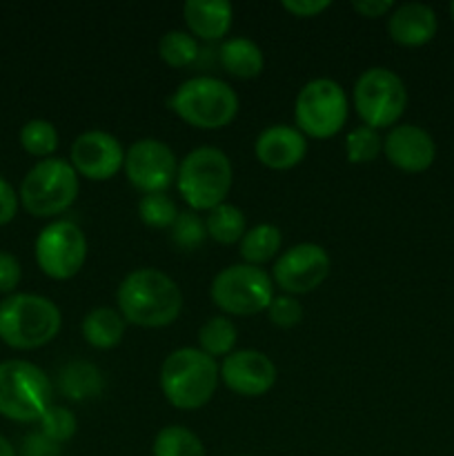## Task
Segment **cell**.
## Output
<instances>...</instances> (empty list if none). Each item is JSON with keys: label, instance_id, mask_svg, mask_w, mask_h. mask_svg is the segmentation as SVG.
<instances>
[{"label": "cell", "instance_id": "cell-1", "mask_svg": "<svg viewBox=\"0 0 454 456\" xmlns=\"http://www.w3.org/2000/svg\"><path fill=\"white\" fill-rule=\"evenodd\" d=\"M116 303L125 323L160 330L181 316L182 292L176 281L156 267H138L120 281Z\"/></svg>", "mask_w": 454, "mask_h": 456}, {"label": "cell", "instance_id": "cell-2", "mask_svg": "<svg viewBox=\"0 0 454 456\" xmlns=\"http://www.w3.org/2000/svg\"><path fill=\"white\" fill-rule=\"evenodd\" d=\"M218 381L216 359L199 347H178L160 365V390L172 408L194 412L214 399Z\"/></svg>", "mask_w": 454, "mask_h": 456}, {"label": "cell", "instance_id": "cell-3", "mask_svg": "<svg viewBox=\"0 0 454 456\" xmlns=\"http://www.w3.org/2000/svg\"><path fill=\"white\" fill-rule=\"evenodd\" d=\"M62 314L56 303L40 294H9L0 303V341L13 350L45 347L58 337Z\"/></svg>", "mask_w": 454, "mask_h": 456}, {"label": "cell", "instance_id": "cell-4", "mask_svg": "<svg viewBox=\"0 0 454 456\" xmlns=\"http://www.w3.org/2000/svg\"><path fill=\"white\" fill-rule=\"evenodd\" d=\"M234 169L230 156L218 147H196L178 160L176 190L191 212H209L227 203Z\"/></svg>", "mask_w": 454, "mask_h": 456}, {"label": "cell", "instance_id": "cell-5", "mask_svg": "<svg viewBox=\"0 0 454 456\" xmlns=\"http://www.w3.org/2000/svg\"><path fill=\"white\" fill-rule=\"evenodd\" d=\"M169 110L191 127L216 132L239 114V94L216 76H194L169 96Z\"/></svg>", "mask_w": 454, "mask_h": 456}, {"label": "cell", "instance_id": "cell-6", "mask_svg": "<svg viewBox=\"0 0 454 456\" xmlns=\"http://www.w3.org/2000/svg\"><path fill=\"white\" fill-rule=\"evenodd\" d=\"M80 176L65 159L38 160L20 183V203L31 216L53 218L65 214L76 203Z\"/></svg>", "mask_w": 454, "mask_h": 456}, {"label": "cell", "instance_id": "cell-7", "mask_svg": "<svg viewBox=\"0 0 454 456\" xmlns=\"http://www.w3.org/2000/svg\"><path fill=\"white\" fill-rule=\"evenodd\" d=\"M52 408L49 377L31 361L0 363V417L16 423H38Z\"/></svg>", "mask_w": 454, "mask_h": 456}, {"label": "cell", "instance_id": "cell-8", "mask_svg": "<svg viewBox=\"0 0 454 456\" xmlns=\"http://www.w3.org/2000/svg\"><path fill=\"white\" fill-rule=\"evenodd\" d=\"M350 98L341 83L332 78H314L305 83L294 101V123L305 138L328 141L347 123Z\"/></svg>", "mask_w": 454, "mask_h": 456}, {"label": "cell", "instance_id": "cell-9", "mask_svg": "<svg viewBox=\"0 0 454 456\" xmlns=\"http://www.w3.org/2000/svg\"><path fill=\"white\" fill-rule=\"evenodd\" d=\"M352 102L365 127L392 129L408 107L403 78L387 67H369L356 78Z\"/></svg>", "mask_w": 454, "mask_h": 456}, {"label": "cell", "instance_id": "cell-10", "mask_svg": "<svg viewBox=\"0 0 454 456\" xmlns=\"http://www.w3.org/2000/svg\"><path fill=\"white\" fill-rule=\"evenodd\" d=\"M209 297L227 316H256L274 301V281L263 267L236 263L214 276Z\"/></svg>", "mask_w": 454, "mask_h": 456}, {"label": "cell", "instance_id": "cell-11", "mask_svg": "<svg viewBox=\"0 0 454 456\" xmlns=\"http://www.w3.org/2000/svg\"><path fill=\"white\" fill-rule=\"evenodd\" d=\"M34 254L45 276L53 281H69L87 261V239L74 221L58 218L40 230Z\"/></svg>", "mask_w": 454, "mask_h": 456}, {"label": "cell", "instance_id": "cell-12", "mask_svg": "<svg viewBox=\"0 0 454 456\" xmlns=\"http://www.w3.org/2000/svg\"><path fill=\"white\" fill-rule=\"evenodd\" d=\"M123 172L134 190L145 194L167 191L176 181L178 159L167 142L158 138H141L125 151Z\"/></svg>", "mask_w": 454, "mask_h": 456}, {"label": "cell", "instance_id": "cell-13", "mask_svg": "<svg viewBox=\"0 0 454 456\" xmlns=\"http://www.w3.org/2000/svg\"><path fill=\"white\" fill-rule=\"evenodd\" d=\"M332 270V258L316 243H298L285 249L272 267V281L289 297L314 292Z\"/></svg>", "mask_w": 454, "mask_h": 456}, {"label": "cell", "instance_id": "cell-14", "mask_svg": "<svg viewBox=\"0 0 454 456\" xmlns=\"http://www.w3.org/2000/svg\"><path fill=\"white\" fill-rule=\"evenodd\" d=\"M69 163L87 181H111L125 165V150L118 138L102 129H89L76 136L69 150Z\"/></svg>", "mask_w": 454, "mask_h": 456}, {"label": "cell", "instance_id": "cell-15", "mask_svg": "<svg viewBox=\"0 0 454 456\" xmlns=\"http://www.w3.org/2000/svg\"><path fill=\"white\" fill-rule=\"evenodd\" d=\"M221 383L236 396L256 399L267 395L276 386V365L265 352L258 350H234L218 365Z\"/></svg>", "mask_w": 454, "mask_h": 456}, {"label": "cell", "instance_id": "cell-16", "mask_svg": "<svg viewBox=\"0 0 454 456\" xmlns=\"http://www.w3.org/2000/svg\"><path fill=\"white\" fill-rule=\"evenodd\" d=\"M383 154L405 174H421L432 167L436 159V142L423 127L412 123L396 125L383 138Z\"/></svg>", "mask_w": 454, "mask_h": 456}, {"label": "cell", "instance_id": "cell-17", "mask_svg": "<svg viewBox=\"0 0 454 456\" xmlns=\"http://www.w3.org/2000/svg\"><path fill=\"white\" fill-rule=\"evenodd\" d=\"M307 154V138L292 125H270L254 142L258 163L274 172H288L301 165Z\"/></svg>", "mask_w": 454, "mask_h": 456}, {"label": "cell", "instance_id": "cell-18", "mask_svg": "<svg viewBox=\"0 0 454 456\" xmlns=\"http://www.w3.org/2000/svg\"><path fill=\"white\" fill-rule=\"evenodd\" d=\"M439 31L436 12L426 3H403L387 16V36L401 47H423Z\"/></svg>", "mask_w": 454, "mask_h": 456}, {"label": "cell", "instance_id": "cell-19", "mask_svg": "<svg viewBox=\"0 0 454 456\" xmlns=\"http://www.w3.org/2000/svg\"><path fill=\"white\" fill-rule=\"evenodd\" d=\"M182 18L194 38L223 40L234 22V7L227 0H187Z\"/></svg>", "mask_w": 454, "mask_h": 456}, {"label": "cell", "instance_id": "cell-20", "mask_svg": "<svg viewBox=\"0 0 454 456\" xmlns=\"http://www.w3.org/2000/svg\"><path fill=\"white\" fill-rule=\"evenodd\" d=\"M218 58H221L223 69L230 76L240 80H252L258 78L265 69V56H263V49L254 43L252 38H245V36H239V38H227L225 43L221 45V52H218Z\"/></svg>", "mask_w": 454, "mask_h": 456}, {"label": "cell", "instance_id": "cell-21", "mask_svg": "<svg viewBox=\"0 0 454 456\" xmlns=\"http://www.w3.org/2000/svg\"><path fill=\"white\" fill-rule=\"evenodd\" d=\"M125 319L114 307H96L80 323L83 338L96 350H114L125 337Z\"/></svg>", "mask_w": 454, "mask_h": 456}, {"label": "cell", "instance_id": "cell-22", "mask_svg": "<svg viewBox=\"0 0 454 456\" xmlns=\"http://www.w3.org/2000/svg\"><path fill=\"white\" fill-rule=\"evenodd\" d=\"M61 392L71 401L96 399L105 390V379L101 370L89 361H71L58 374Z\"/></svg>", "mask_w": 454, "mask_h": 456}, {"label": "cell", "instance_id": "cell-23", "mask_svg": "<svg viewBox=\"0 0 454 456\" xmlns=\"http://www.w3.org/2000/svg\"><path fill=\"white\" fill-rule=\"evenodd\" d=\"M283 234L274 223H258L249 227L239 243V254L247 265L261 267L263 263L272 261L279 254Z\"/></svg>", "mask_w": 454, "mask_h": 456}, {"label": "cell", "instance_id": "cell-24", "mask_svg": "<svg viewBox=\"0 0 454 456\" xmlns=\"http://www.w3.org/2000/svg\"><path fill=\"white\" fill-rule=\"evenodd\" d=\"M205 225H207L209 239L216 240L218 245H234L240 243V239L247 232V218H245V212L240 208L231 203H223L218 208L209 209Z\"/></svg>", "mask_w": 454, "mask_h": 456}, {"label": "cell", "instance_id": "cell-25", "mask_svg": "<svg viewBox=\"0 0 454 456\" xmlns=\"http://www.w3.org/2000/svg\"><path fill=\"white\" fill-rule=\"evenodd\" d=\"M236 341H239V332L227 316H212L199 330V350L212 359L230 356L234 352Z\"/></svg>", "mask_w": 454, "mask_h": 456}, {"label": "cell", "instance_id": "cell-26", "mask_svg": "<svg viewBox=\"0 0 454 456\" xmlns=\"http://www.w3.org/2000/svg\"><path fill=\"white\" fill-rule=\"evenodd\" d=\"M151 456H207L199 436L182 426H167L154 436Z\"/></svg>", "mask_w": 454, "mask_h": 456}, {"label": "cell", "instance_id": "cell-27", "mask_svg": "<svg viewBox=\"0 0 454 456\" xmlns=\"http://www.w3.org/2000/svg\"><path fill=\"white\" fill-rule=\"evenodd\" d=\"M199 40L190 31L172 29L160 36L158 40V56L172 69H185L199 58Z\"/></svg>", "mask_w": 454, "mask_h": 456}, {"label": "cell", "instance_id": "cell-28", "mask_svg": "<svg viewBox=\"0 0 454 456\" xmlns=\"http://www.w3.org/2000/svg\"><path fill=\"white\" fill-rule=\"evenodd\" d=\"M20 145L29 156L43 160L52 159L53 151L58 150V129L45 118L27 120L20 129Z\"/></svg>", "mask_w": 454, "mask_h": 456}, {"label": "cell", "instance_id": "cell-29", "mask_svg": "<svg viewBox=\"0 0 454 456\" xmlns=\"http://www.w3.org/2000/svg\"><path fill=\"white\" fill-rule=\"evenodd\" d=\"M178 214L181 212L167 191L145 194L138 200V218L142 221V225L151 227V230H172Z\"/></svg>", "mask_w": 454, "mask_h": 456}, {"label": "cell", "instance_id": "cell-30", "mask_svg": "<svg viewBox=\"0 0 454 456\" xmlns=\"http://www.w3.org/2000/svg\"><path fill=\"white\" fill-rule=\"evenodd\" d=\"M169 236H172V243L181 252H196L209 239L205 218H200L199 212H191V209H185V212L178 214L172 230H169Z\"/></svg>", "mask_w": 454, "mask_h": 456}, {"label": "cell", "instance_id": "cell-31", "mask_svg": "<svg viewBox=\"0 0 454 456\" xmlns=\"http://www.w3.org/2000/svg\"><path fill=\"white\" fill-rule=\"evenodd\" d=\"M381 154L383 138L377 129L359 125V127H354L345 136V159L350 160L352 165L372 163V160H377Z\"/></svg>", "mask_w": 454, "mask_h": 456}, {"label": "cell", "instance_id": "cell-32", "mask_svg": "<svg viewBox=\"0 0 454 456\" xmlns=\"http://www.w3.org/2000/svg\"><path fill=\"white\" fill-rule=\"evenodd\" d=\"M38 426L40 435L52 439L53 444L62 445L69 439H74L76 430H78V419H76V414L71 412V410L61 408V405H52V408L43 414Z\"/></svg>", "mask_w": 454, "mask_h": 456}, {"label": "cell", "instance_id": "cell-33", "mask_svg": "<svg viewBox=\"0 0 454 456\" xmlns=\"http://www.w3.org/2000/svg\"><path fill=\"white\" fill-rule=\"evenodd\" d=\"M267 316H270L272 323L280 330L296 328L303 321V305L298 303L296 297H289V294H280L274 297V301L267 307Z\"/></svg>", "mask_w": 454, "mask_h": 456}, {"label": "cell", "instance_id": "cell-34", "mask_svg": "<svg viewBox=\"0 0 454 456\" xmlns=\"http://www.w3.org/2000/svg\"><path fill=\"white\" fill-rule=\"evenodd\" d=\"M22 267L12 252L0 249V294H13L20 285Z\"/></svg>", "mask_w": 454, "mask_h": 456}, {"label": "cell", "instance_id": "cell-35", "mask_svg": "<svg viewBox=\"0 0 454 456\" xmlns=\"http://www.w3.org/2000/svg\"><path fill=\"white\" fill-rule=\"evenodd\" d=\"M20 454L22 456H62V448L36 430V432H29V435L22 439Z\"/></svg>", "mask_w": 454, "mask_h": 456}, {"label": "cell", "instance_id": "cell-36", "mask_svg": "<svg viewBox=\"0 0 454 456\" xmlns=\"http://www.w3.org/2000/svg\"><path fill=\"white\" fill-rule=\"evenodd\" d=\"M280 7L294 18H316L332 7L329 0H283Z\"/></svg>", "mask_w": 454, "mask_h": 456}, {"label": "cell", "instance_id": "cell-37", "mask_svg": "<svg viewBox=\"0 0 454 456\" xmlns=\"http://www.w3.org/2000/svg\"><path fill=\"white\" fill-rule=\"evenodd\" d=\"M18 205H20V196L13 190L12 183L4 181L0 176V227L12 223L18 214Z\"/></svg>", "mask_w": 454, "mask_h": 456}, {"label": "cell", "instance_id": "cell-38", "mask_svg": "<svg viewBox=\"0 0 454 456\" xmlns=\"http://www.w3.org/2000/svg\"><path fill=\"white\" fill-rule=\"evenodd\" d=\"M352 9L361 18H372L374 20V18H383L385 13L390 16V12L394 9V3L392 0H356V3H352Z\"/></svg>", "mask_w": 454, "mask_h": 456}, {"label": "cell", "instance_id": "cell-39", "mask_svg": "<svg viewBox=\"0 0 454 456\" xmlns=\"http://www.w3.org/2000/svg\"><path fill=\"white\" fill-rule=\"evenodd\" d=\"M0 456H18L16 450H13L12 441L3 435H0Z\"/></svg>", "mask_w": 454, "mask_h": 456}, {"label": "cell", "instance_id": "cell-40", "mask_svg": "<svg viewBox=\"0 0 454 456\" xmlns=\"http://www.w3.org/2000/svg\"><path fill=\"white\" fill-rule=\"evenodd\" d=\"M450 16H452V22H454V3L450 4Z\"/></svg>", "mask_w": 454, "mask_h": 456}, {"label": "cell", "instance_id": "cell-41", "mask_svg": "<svg viewBox=\"0 0 454 456\" xmlns=\"http://www.w3.org/2000/svg\"><path fill=\"white\" fill-rule=\"evenodd\" d=\"M234 456H247V454H234Z\"/></svg>", "mask_w": 454, "mask_h": 456}]
</instances>
